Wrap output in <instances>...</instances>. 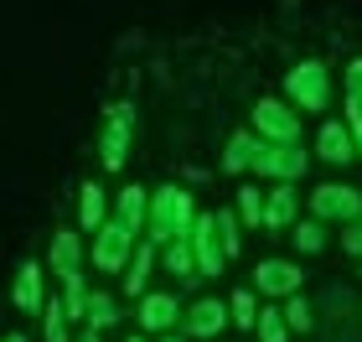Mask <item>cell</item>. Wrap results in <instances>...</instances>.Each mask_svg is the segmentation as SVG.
I'll list each match as a JSON object with an SVG mask.
<instances>
[{
    "label": "cell",
    "instance_id": "1",
    "mask_svg": "<svg viewBox=\"0 0 362 342\" xmlns=\"http://www.w3.org/2000/svg\"><path fill=\"white\" fill-rule=\"evenodd\" d=\"M145 223H151V239H145V244H176V239H187V228H192V198L181 187L151 192V213H145Z\"/></svg>",
    "mask_w": 362,
    "mask_h": 342
},
{
    "label": "cell",
    "instance_id": "2",
    "mask_svg": "<svg viewBox=\"0 0 362 342\" xmlns=\"http://www.w3.org/2000/svg\"><path fill=\"white\" fill-rule=\"evenodd\" d=\"M285 89H290V99L300 104V109H310V114H321L326 104H332V78H326V68H321L316 57L300 62V68H290Z\"/></svg>",
    "mask_w": 362,
    "mask_h": 342
},
{
    "label": "cell",
    "instance_id": "3",
    "mask_svg": "<svg viewBox=\"0 0 362 342\" xmlns=\"http://www.w3.org/2000/svg\"><path fill=\"white\" fill-rule=\"evenodd\" d=\"M305 161H310V156L300 151V145H259L249 166H254L259 176H274L279 187H290L295 176H305Z\"/></svg>",
    "mask_w": 362,
    "mask_h": 342
},
{
    "label": "cell",
    "instance_id": "4",
    "mask_svg": "<svg viewBox=\"0 0 362 342\" xmlns=\"http://www.w3.org/2000/svg\"><path fill=\"white\" fill-rule=\"evenodd\" d=\"M310 213L316 218H337V223H352L362 218V192L357 187H341V182H326L310 192Z\"/></svg>",
    "mask_w": 362,
    "mask_h": 342
},
{
    "label": "cell",
    "instance_id": "5",
    "mask_svg": "<svg viewBox=\"0 0 362 342\" xmlns=\"http://www.w3.org/2000/svg\"><path fill=\"white\" fill-rule=\"evenodd\" d=\"M254 125H259V135H264L269 145H295V140H300V114H290V104H279V99L259 104Z\"/></svg>",
    "mask_w": 362,
    "mask_h": 342
},
{
    "label": "cell",
    "instance_id": "6",
    "mask_svg": "<svg viewBox=\"0 0 362 342\" xmlns=\"http://www.w3.org/2000/svg\"><path fill=\"white\" fill-rule=\"evenodd\" d=\"M129 244H135V234H129L124 223H98V244H93V265L104 275H119L129 265Z\"/></svg>",
    "mask_w": 362,
    "mask_h": 342
},
{
    "label": "cell",
    "instance_id": "7",
    "mask_svg": "<svg viewBox=\"0 0 362 342\" xmlns=\"http://www.w3.org/2000/svg\"><path fill=\"white\" fill-rule=\"evenodd\" d=\"M129 130H135V109H129V104H114V109H109V125H104V145H98V151H104V166H109V171H119V166H124Z\"/></svg>",
    "mask_w": 362,
    "mask_h": 342
},
{
    "label": "cell",
    "instance_id": "8",
    "mask_svg": "<svg viewBox=\"0 0 362 342\" xmlns=\"http://www.w3.org/2000/svg\"><path fill=\"white\" fill-rule=\"evenodd\" d=\"M187 244H192L197 275H218V270H223V244H218V234H212V213L192 218V228H187Z\"/></svg>",
    "mask_w": 362,
    "mask_h": 342
},
{
    "label": "cell",
    "instance_id": "9",
    "mask_svg": "<svg viewBox=\"0 0 362 342\" xmlns=\"http://www.w3.org/2000/svg\"><path fill=\"white\" fill-rule=\"evenodd\" d=\"M300 265H290V259H264V265L254 270V285L264 290V296H295L300 290Z\"/></svg>",
    "mask_w": 362,
    "mask_h": 342
},
{
    "label": "cell",
    "instance_id": "10",
    "mask_svg": "<svg viewBox=\"0 0 362 342\" xmlns=\"http://www.w3.org/2000/svg\"><path fill=\"white\" fill-rule=\"evenodd\" d=\"M223 327H228V306L223 301H197L187 312V332L192 337H218Z\"/></svg>",
    "mask_w": 362,
    "mask_h": 342
},
{
    "label": "cell",
    "instance_id": "11",
    "mask_svg": "<svg viewBox=\"0 0 362 342\" xmlns=\"http://www.w3.org/2000/svg\"><path fill=\"white\" fill-rule=\"evenodd\" d=\"M16 306H21L26 317L42 312V265H37V259H26L21 275H16Z\"/></svg>",
    "mask_w": 362,
    "mask_h": 342
},
{
    "label": "cell",
    "instance_id": "12",
    "mask_svg": "<svg viewBox=\"0 0 362 342\" xmlns=\"http://www.w3.org/2000/svg\"><path fill=\"white\" fill-rule=\"evenodd\" d=\"M140 327L145 332H171L176 327V296H145L140 301Z\"/></svg>",
    "mask_w": 362,
    "mask_h": 342
},
{
    "label": "cell",
    "instance_id": "13",
    "mask_svg": "<svg viewBox=\"0 0 362 342\" xmlns=\"http://www.w3.org/2000/svg\"><path fill=\"white\" fill-rule=\"evenodd\" d=\"M295 207H300L295 187H274L269 203H264V223H259V228H290L295 223Z\"/></svg>",
    "mask_w": 362,
    "mask_h": 342
},
{
    "label": "cell",
    "instance_id": "14",
    "mask_svg": "<svg viewBox=\"0 0 362 342\" xmlns=\"http://www.w3.org/2000/svg\"><path fill=\"white\" fill-rule=\"evenodd\" d=\"M316 151H321V161H352V135H347V125H337V120H326L321 125V140H316Z\"/></svg>",
    "mask_w": 362,
    "mask_h": 342
},
{
    "label": "cell",
    "instance_id": "15",
    "mask_svg": "<svg viewBox=\"0 0 362 342\" xmlns=\"http://www.w3.org/2000/svg\"><path fill=\"white\" fill-rule=\"evenodd\" d=\"M145 213H151V192H145V187H124L119 192V218H114V223H124L129 234H135V228L145 223Z\"/></svg>",
    "mask_w": 362,
    "mask_h": 342
},
{
    "label": "cell",
    "instance_id": "16",
    "mask_svg": "<svg viewBox=\"0 0 362 342\" xmlns=\"http://www.w3.org/2000/svg\"><path fill=\"white\" fill-rule=\"evenodd\" d=\"M78 265H83V244H78V234H57L52 239V270L57 275H78Z\"/></svg>",
    "mask_w": 362,
    "mask_h": 342
},
{
    "label": "cell",
    "instance_id": "17",
    "mask_svg": "<svg viewBox=\"0 0 362 342\" xmlns=\"http://www.w3.org/2000/svg\"><path fill=\"white\" fill-rule=\"evenodd\" d=\"M88 306V290H83V275H62V317L78 321Z\"/></svg>",
    "mask_w": 362,
    "mask_h": 342
},
{
    "label": "cell",
    "instance_id": "18",
    "mask_svg": "<svg viewBox=\"0 0 362 342\" xmlns=\"http://www.w3.org/2000/svg\"><path fill=\"white\" fill-rule=\"evenodd\" d=\"M254 151H259L254 135H233V140H228V156H223V171H249Z\"/></svg>",
    "mask_w": 362,
    "mask_h": 342
},
{
    "label": "cell",
    "instance_id": "19",
    "mask_svg": "<svg viewBox=\"0 0 362 342\" xmlns=\"http://www.w3.org/2000/svg\"><path fill=\"white\" fill-rule=\"evenodd\" d=\"M212 234H218V244H223V259H233V254L243 249V239H238V218H233V213H212Z\"/></svg>",
    "mask_w": 362,
    "mask_h": 342
},
{
    "label": "cell",
    "instance_id": "20",
    "mask_svg": "<svg viewBox=\"0 0 362 342\" xmlns=\"http://www.w3.org/2000/svg\"><path fill=\"white\" fill-rule=\"evenodd\" d=\"M151 265H156V244H140V254L129 259V280H124L129 296H140V290H145V275H151Z\"/></svg>",
    "mask_w": 362,
    "mask_h": 342
},
{
    "label": "cell",
    "instance_id": "21",
    "mask_svg": "<svg viewBox=\"0 0 362 342\" xmlns=\"http://www.w3.org/2000/svg\"><path fill=\"white\" fill-rule=\"evenodd\" d=\"M166 265H171L176 280H192V275H197V259H192V244H187V239L166 244Z\"/></svg>",
    "mask_w": 362,
    "mask_h": 342
},
{
    "label": "cell",
    "instance_id": "22",
    "mask_svg": "<svg viewBox=\"0 0 362 342\" xmlns=\"http://www.w3.org/2000/svg\"><path fill=\"white\" fill-rule=\"evenodd\" d=\"M83 228L88 234H98V223H104V192H98V182H83Z\"/></svg>",
    "mask_w": 362,
    "mask_h": 342
},
{
    "label": "cell",
    "instance_id": "23",
    "mask_svg": "<svg viewBox=\"0 0 362 342\" xmlns=\"http://www.w3.org/2000/svg\"><path fill=\"white\" fill-rule=\"evenodd\" d=\"M233 218H243L249 228H259V223H264V192H259V187H243V192H238V213H233Z\"/></svg>",
    "mask_w": 362,
    "mask_h": 342
},
{
    "label": "cell",
    "instance_id": "24",
    "mask_svg": "<svg viewBox=\"0 0 362 342\" xmlns=\"http://www.w3.org/2000/svg\"><path fill=\"white\" fill-rule=\"evenodd\" d=\"M83 312H88V327H93V332L109 327V321H114V296H104V290H98V296H88Z\"/></svg>",
    "mask_w": 362,
    "mask_h": 342
},
{
    "label": "cell",
    "instance_id": "25",
    "mask_svg": "<svg viewBox=\"0 0 362 342\" xmlns=\"http://www.w3.org/2000/svg\"><path fill=\"white\" fill-rule=\"evenodd\" d=\"M295 249L321 254V249H326V228H321V223H300V228H295Z\"/></svg>",
    "mask_w": 362,
    "mask_h": 342
},
{
    "label": "cell",
    "instance_id": "26",
    "mask_svg": "<svg viewBox=\"0 0 362 342\" xmlns=\"http://www.w3.org/2000/svg\"><path fill=\"white\" fill-rule=\"evenodd\" d=\"M254 327H259L264 342H285V317H279L274 306H264V317H254Z\"/></svg>",
    "mask_w": 362,
    "mask_h": 342
},
{
    "label": "cell",
    "instance_id": "27",
    "mask_svg": "<svg viewBox=\"0 0 362 342\" xmlns=\"http://www.w3.org/2000/svg\"><path fill=\"white\" fill-rule=\"evenodd\" d=\"M47 312V327H42V337L47 342H68V317H62V306L52 301V306H42Z\"/></svg>",
    "mask_w": 362,
    "mask_h": 342
},
{
    "label": "cell",
    "instance_id": "28",
    "mask_svg": "<svg viewBox=\"0 0 362 342\" xmlns=\"http://www.w3.org/2000/svg\"><path fill=\"white\" fill-rule=\"evenodd\" d=\"M228 317H233L238 321V327H254V296H249V290H238V296H233V306H228Z\"/></svg>",
    "mask_w": 362,
    "mask_h": 342
},
{
    "label": "cell",
    "instance_id": "29",
    "mask_svg": "<svg viewBox=\"0 0 362 342\" xmlns=\"http://www.w3.org/2000/svg\"><path fill=\"white\" fill-rule=\"evenodd\" d=\"M285 327H295V332H305V327H310V306H305L300 296H290V312H285Z\"/></svg>",
    "mask_w": 362,
    "mask_h": 342
},
{
    "label": "cell",
    "instance_id": "30",
    "mask_svg": "<svg viewBox=\"0 0 362 342\" xmlns=\"http://www.w3.org/2000/svg\"><path fill=\"white\" fill-rule=\"evenodd\" d=\"M347 104H352V109H362V57L347 68Z\"/></svg>",
    "mask_w": 362,
    "mask_h": 342
},
{
    "label": "cell",
    "instance_id": "31",
    "mask_svg": "<svg viewBox=\"0 0 362 342\" xmlns=\"http://www.w3.org/2000/svg\"><path fill=\"white\" fill-rule=\"evenodd\" d=\"M347 135H352V156H362V109L347 104Z\"/></svg>",
    "mask_w": 362,
    "mask_h": 342
},
{
    "label": "cell",
    "instance_id": "32",
    "mask_svg": "<svg viewBox=\"0 0 362 342\" xmlns=\"http://www.w3.org/2000/svg\"><path fill=\"white\" fill-rule=\"evenodd\" d=\"M341 244H347V254H357V259H362V218H352V223H347Z\"/></svg>",
    "mask_w": 362,
    "mask_h": 342
},
{
    "label": "cell",
    "instance_id": "33",
    "mask_svg": "<svg viewBox=\"0 0 362 342\" xmlns=\"http://www.w3.org/2000/svg\"><path fill=\"white\" fill-rule=\"evenodd\" d=\"M78 342H98V332H93V327H88V332H83V337H78Z\"/></svg>",
    "mask_w": 362,
    "mask_h": 342
},
{
    "label": "cell",
    "instance_id": "34",
    "mask_svg": "<svg viewBox=\"0 0 362 342\" xmlns=\"http://www.w3.org/2000/svg\"><path fill=\"white\" fill-rule=\"evenodd\" d=\"M0 342H26V337H21V332H11V337H0Z\"/></svg>",
    "mask_w": 362,
    "mask_h": 342
},
{
    "label": "cell",
    "instance_id": "35",
    "mask_svg": "<svg viewBox=\"0 0 362 342\" xmlns=\"http://www.w3.org/2000/svg\"><path fill=\"white\" fill-rule=\"evenodd\" d=\"M166 342H181V337H166Z\"/></svg>",
    "mask_w": 362,
    "mask_h": 342
},
{
    "label": "cell",
    "instance_id": "36",
    "mask_svg": "<svg viewBox=\"0 0 362 342\" xmlns=\"http://www.w3.org/2000/svg\"><path fill=\"white\" fill-rule=\"evenodd\" d=\"M129 342H140V337H129Z\"/></svg>",
    "mask_w": 362,
    "mask_h": 342
}]
</instances>
